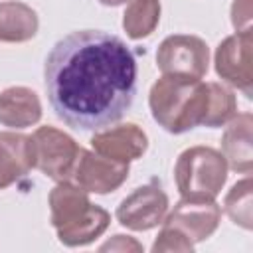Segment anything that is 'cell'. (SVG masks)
<instances>
[{"mask_svg": "<svg viewBox=\"0 0 253 253\" xmlns=\"http://www.w3.org/2000/svg\"><path fill=\"white\" fill-rule=\"evenodd\" d=\"M99 251H121V253H128V251H144V247H142V243H138L134 237H130V235H121V233H117V235H113L109 241H105L101 247H99Z\"/></svg>", "mask_w": 253, "mask_h": 253, "instance_id": "44dd1931", "label": "cell"}, {"mask_svg": "<svg viewBox=\"0 0 253 253\" xmlns=\"http://www.w3.org/2000/svg\"><path fill=\"white\" fill-rule=\"evenodd\" d=\"M34 142V168L43 176L65 182L73 178L81 146L67 132L55 126H38L32 134Z\"/></svg>", "mask_w": 253, "mask_h": 253, "instance_id": "5b68a950", "label": "cell"}, {"mask_svg": "<svg viewBox=\"0 0 253 253\" xmlns=\"http://www.w3.org/2000/svg\"><path fill=\"white\" fill-rule=\"evenodd\" d=\"M168 208L170 202L162 190V184L152 178L148 184L134 188L126 198L121 200L115 217L123 227L130 231H148L164 221Z\"/></svg>", "mask_w": 253, "mask_h": 253, "instance_id": "52a82bcc", "label": "cell"}, {"mask_svg": "<svg viewBox=\"0 0 253 253\" xmlns=\"http://www.w3.org/2000/svg\"><path fill=\"white\" fill-rule=\"evenodd\" d=\"M156 65L164 75H186L202 79L210 67V47L200 36L172 34L156 51Z\"/></svg>", "mask_w": 253, "mask_h": 253, "instance_id": "8992f818", "label": "cell"}, {"mask_svg": "<svg viewBox=\"0 0 253 253\" xmlns=\"http://www.w3.org/2000/svg\"><path fill=\"white\" fill-rule=\"evenodd\" d=\"M227 162L211 146H190L174 164V180L182 198L215 200L227 182Z\"/></svg>", "mask_w": 253, "mask_h": 253, "instance_id": "277c9868", "label": "cell"}, {"mask_svg": "<svg viewBox=\"0 0 253 253\" xmlns=\"http://www.w3.org/2000/svg\"><path fill=\"white\" fill-rule=\"evenodd\" d=\"M34 168V142L30 134L0 132V190L10 188Z\"/></svg>", "mask_w": 253, "mask_h": 253, "instance_id": "7c38bea8", "label": "cell"}, {"mask_svg": "<svg viewBox=\"0 0 253 253\" xmlns=\"http://www.w3.org/2000/svg\"><path fill=\"white\" fill-rule=\"evenodd\" d=\"M215 73L247 99L253 95V34L251 30L227 36L215 47Z\"/></svg>", "mask_w": 253, "mask_h": 253, "instance_id": "ba28073f", "label": "cell"}, {"mask_svg": "<svg viewBox=\"0 0 253 253\" xmlns=\"http://www.w3.org/2000/svg\"><path fill=\"white\" fill-rule=\"evenodd\" d=\"M208 83L186 75H160L148 93L152 119L172 134L200 126L208 113Z\"/></svg>", "mask_w": 253, "mask_h": 253, "instance_id": "7a4b0ae2", "label": "cell"}, {"mask_svg": "<svg viewBox=\"0 0 253 253\" xmlns=\"http://www.w3.org/2000/svg\"><path fill=\"white\" fill-rule=\"evenodd\" d=\"M150 251L152 253H170V251H174V253H192L194 243L186 235H182L180 231L162 225V229L158 231V237L154 239Z\"/></svg>", "mask_w": 253, "mask_h": 253, "instance_id": "d6986e66", "label": "cell"}, {"mask_svg": "<svg viewBox=\"0 0 253 253\" xmlns=\"http://www.w3.org/2000/svg\"><path fill=\"white\" fill-rule=\"evenodd\" d=\"M221 221V208L215 200L206 198H182L172 211L166 213L162 225L172 227L186 235L194 245L211 237Z\"/></svg>", "mask_w": 253, "mask_h": 253, "instance_id": "9c48e42d", "label": "cell"}, {"mask_svg": "<svg viewBox=\"0 0 253 253\" xmlns=\"http://www.w3.org/2000/svg\"><path fill=\"white\" fill-rule=\"evenodd\" d=\"M40 30L38 12L16 0L0 2V42L22 43L36 38Z\"/></svg>", "mask_w": 253, "mask_h": 253, "instance_id": "9a60e30c", "label": "cell"}, {"mask_svg": "<svg viewBox=\"0 0 253 253\" xmlns=\"http://www.w3.org/2000/svg\"><path fill=\"white\" fill-rule=\"evenodd\" d=\"M223 211L235 225L247 231L253 229V182L249 174H245L243 180L235 182L225 194Z\"/></svg>", "mask_w": 253, "mask_h": 253, "instance_id": "e0dca14e", "label": "cell"}, {"mask_svg": "<svg viewBox=\"0 0 253 253\" xmlns=\"http://www.w3.org/2000/svg\"><path fill=\"white\" fill-rule=\"evenodd\" d=\"M42 119V101L36 91L24 85H12L0 91V125L10 128H28Z\"/></svg>", "mask_w": 253, "mask_h": 253, "instance_id": "5bb4252c", "label": "cell"}, {"mask_svg": "<svg viewBox=\"0 0 253 253\" xmlns=\"http://www.w3.org/2000/svg\"><path fill=\"white\" fill-rule=\"evenodd\" d=\"M89 142L97 154L123 164H130L132 160H138L148 148L146 132L134 123H123L117 126L99 128Z\"/></svg>", "mask_w": 253, "mask_h": 253, "instance_id": "8fae6325", "label": "cell"}, {"mask_svg": "<svg viewBox=\"0 0 253 253\" xmlns=\"http://www.w3.org/2000/svg\"><path fill=\"white\" fill-rule=\"evenodd\" d=\"M210 99H208V113L204 119V126L208 128H217L227 125L235 115H237V99L229 87L217 81L208 83Z\"/></svg>", "mask_w": 253, "mask_h": 253, "instance_id": "ac0fdd59", "label": "cell"}, {"mask_svg": "<svg viewBox=\"0 0 253 253\" xmlns=\"http://www.w3.org/2000/svg\"><path fill=\"white\" fill-rule=\"evenodd\" d=\"M103 6H121V4H126L130 0H99Z\"/></svg>", "mask_w": 253, "mask_h": 253, "instance_id": "7402d4cb", "label": "cell"}, {"mask_svg": "<svg viewBox=\"0 0 253 253\" xmlns=\"http://www.w3.org/2000/svg\"><path fill=\"white\" fill-rule=\"evenodd\" d=\"M128 172H130L128 164L115 162L111 158L97 154L95 150L81 148L71 180L77 186H81L85 192L103 196L119 190L126 182Z\"/></svg>", "mask_w": 253, "mask_h": 253, "instance_id": "30bf717a", "label": "cell"}, {"mask_svg": "<svg viewBox=\"0 0 253 253\" xmlns=\"http://www.w3.org/2000/svg\"><path fill=\"white\" fill-rule=\"evenodd\" d=\"M49 221L65 247H83L101 237L111 213L89 200V192L71 180L57 182L49 192Z\"/></svg>", "mask_w": 253, "mask_h": 253, "instance_id": "3957f363", "label": "cell"}, {"mask_svg": "<svg viewBox=\"0 0 253 253\" xmlns=\"http://www.w3.org/2000/svg\"><path fill=\"white\" fill-rule=\"evenodd\" d=\"M253 115L237 113L221 134V156L227 168L239 174H251L253 170V142H251Z\"/></svg>", "mask_w": 253, "mask_h": 253, "instance_id": "4fadbf2b", "label": "cell"}, {"mask_svg": "<svg viewBox=\"0 0 253 253\" xmlns=\"http://www.w3.org/2000/svg\"><path fill=\"white\" fill-rule=\"evenodd\" d=\"M231 24H233L235 32L251 30V0H233Z\"/></svg>", "mask_w": 253, "mask_h": 253, "instance_id": "ffe728a7", "label": "cell"}, {"mask_svg": "<svg viewBox=\"0 0 253 253\" xmlns=\"http://www.w3.org/2000/svg\"><path fill=\"white\" fill-rule=\"evenodd\" d=\"M160 0H130L123 12V30L130 40L148 38L160 22Z\"/></svg>", "mask_w": 253, "mask_h": 253, "instance_id": "2e32d148", "label": "cell"}, {"mask_svg": "<svg viewBox=\"0 0 253 253\" xmlns=\"http://www.w3.org/2000/svg\"><path fill=\"white\" fill-rule=\"evenodd\" d=\"M43 81L59 121L79 130H99L130 109L136 95V59L119 36L77 30L49 49Z\"/></svg>", "mask_w": 253, "mask_h": 253, "instance_id": "6da1fadb", "label": "cell"}]
</instances>
